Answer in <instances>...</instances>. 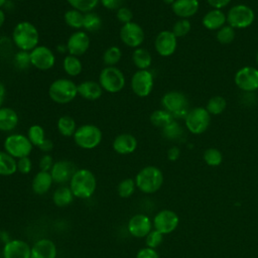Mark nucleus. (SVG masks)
Listing matches in <instances>:
<instances>
[{"label": "nucleus", "mask_w": 258, "mask_h": 258, "mask_svg": "<svg viewBox=\"0 0 258 258\" xmlns=\"http://www.w3.org/2000/svg\"><path fill=\"white\" fill-rule=\"evenodd\" d=\"M98 82L103 91L110 94H116L124 89L126 85V78L119 68L105 67L99 74Z\"/></svg>", "instance_id": "423d86ee"}, {"label": "nucleus", "mask_w": 258, "mask_h": 258, "mask_svg": "<svg viewBox=\"0 0 258 258\" xmlns=\"http://www.w3.org/2000/svg\"><path fill=\"white\" fill-rule=\"evenodd\" d=\"M152 228V221L145 214H136L132 216L127 224L129 234L135 238H145L151 232Z\"/></svg>", "instance_id": "f3484780"}, {"label": "nucleus", "mask_w": 258, "mask_h": 258, "mask_svg": "<svg viewBox=\"0 0 258 258\" xmlns=\"http://www.w3.org/2000/svg\"><path fill=\"white\" fill-rule=\"evenodd\" d=\"M199 6L198 0H175L171 4V9L176 16L187 19L198 12Z\"/></svg>", "instance_id": "a878e982"}, {"label": "nucleus", "mask_w": 258, "mask_h": 258, "mask_svg": "<svg viewBox=\"0 0 258 258\" xmlns=\"http://www.w3.org/2000/svg\"><path fill=\"white\" fill-rule=\"evenodd\" d=\"M13 63L20 71L27 70L29 67H31L29 51L17 50L13 55Z\"/></svg>", "instance_id": "a19ab883"}, {"label": "nucleus", "mask_w": 258, "mask_h": 258, "mask_svg": "<svg viewBox=\"0 0 258 258\" xmlns=\"http://www.w3.org/2000/svg\"><path fill=\"white\" fill-rule=\"evenodd\" d=\"M62 69L67 76L77 77L83 72V63L79 56L67 54L62 59Z\"/></svg>", "instance_id": "c756f323"}, {"label": "nucleus", "mask_w": 258, "mask_h": 258, "mask_svg": "<svg viewBox=\"0 0 258 258\" xmlns=\"http://www.w3.org/2000/svg\"><path fill=\"white\" fill-rule=\"evenodd\" d=\"M180 155V150L176 146H172L167 150V159L170 161H175Z\"/></svg>", "instance_id": "864d4df0"}, {"label": "nucleus", "mask_w": 258, "mask_h": 258, "mask_svg": "<svg viewBox=\"0 0 258 258\" xmlns=\"http://www.w3.org/2000/svg\"><path fill=\"white\" fill-rule=\"evenodd\" d=\"M53 163L54 161L52 156L49 153H44L39 159L38 166H39V169L42 171H50Z\"/></svg>", "instance_id": "8fccbe9b"}, {"label": "nucleus", "mask_w": 258, "mask_h": 258, "mask_svg": "<svg viewBox=\"0 0 258 258\" xmlns=\"http://www.w3.org/2000/svg\"><path fill=\"white\" fill-rule=\"evenodd\" d=\"M63 20L69 27L75 30H81L83 29L84 13L74 8L68 9L63 14Z\"/></svg>", "instance_id": "473e14b6"}, {"label": "nucleus", "mask_w": 258, "mask_h": 258, "mask_svg": "<svg viewBox=\"0 0 258 258\" xmlns=\"http://www.w3.org/2000/svg\"><path fill=\"white\" fill-rule=\"evenodd\" d=\"M204 160L210 166H218L223 161V155L217 148H208L204 152Z\"/></svg>", "instance_id": "79ce46f5"}, {"label": "nucleus", "mask_w": 258, "mask_h": 258, "mask_svg": "<svg viewBox=\"0 0 258 258\" xmlns=\"http://www.w3.org/2000/svg\"><path fill=\"white\" fill-rule=\"evenodd\" d=\"M208 3L214 8V9H222L224 7H226L231 0H207Z\"/></svg>", "instance_id": "6e6d98bb"}, {"label": "nucleus", "mask_w": 258, "mask_h": 258, "mask_svg": "<svg viewBox=\"0 0 258 258\" xmlns=\"http://www.w3.org/2000/svg\"><path fill=\"white\" fill-rule=\"evenodd\" d=\"M131 59L138 70H148L152 63V56L150 52L141 46L133 50Z\"/></svg>", "instance_id": "c85d7f7f"}, {"label": "nucleus", "mask_w": 258, "mask_h": 258, "mask_svg": "<svg viewBox=\"0 0 258 258\" xmlns=\"http://www.w3.org/2000/svg\"><path fill=\"white\" fill-rule=\"evenodd\" d=\"M38 148L43 153H49L52 150V148H53V142L50 139L45 138L43 140V142L38 146Z\"/></svg>", "instance_id": "5fc2aeb1"}, {"label": "nucleus", "mask_w": 258, "mask_h": 258, "mask_svg": "<svg viewBox=\"0 0 258 258\" xmlns=\"http://www.w3.org/2000/svg\"><path fill=\"white\" fill-rule=\"evenodd\" d=\"M31 246L20 239H10L2 248L3 258H30Z\"/></svg>", "instance_id": "6ab92c4d"}, {"label": "nucleus", "mask_w": 258, "mask_h": 258, "mask_svg": "<svg viewBox=\"0 0 258 258\" xmlns=\"http://www.w3.org/2000/svg\"><path fill=\"white\" fill-rule=\"evenodd\" d=\"M235 84L245 92L258 89V70L254 67H243L235 75Z\"/></svg>", "instance_id": "dca6fc26"}, {"label": "nucleus", "mask_w": 258, "mask_h": 258, "mask_svg": "<svg viewBox=\"0 0 258 258\" xmlns=\"http://www.w3.org/2000/svg\"><path fill=\"white\" fill-rule=\"evenodd\" d=\"M235 28H233L232 26L228 25H224L223 27H221L218 32H217V40L222 43V44H229L231 43L234 38H235Z\"/></svg>", "instance_id": "c03bdc74"}, {"label": "nucleus", "mask_w": 258, "mask_h": 258, "mask_svg": "<svg viewBox=\"0 0 258 258\" xmlns=\"http://www.w3.org/2000/svg\"><path fill=\"white\" fill-rule=\"evenodd\" d=\"M163 234H161L159 231L152 229L151 232L145 237V244L146 247L156 249L158 246L161 245L163 241Z\"/></svg>", "instance_id": "49530a36"}, {"label": "nucleus", "mask_w": 258, "mask_h": 258, "mask_svg": "<svg viewBox=\"0 0 258 258\" xmlns=\"http://www.w3.org/2000/svg\"><path fill=\"white\" fill-rule=\"evenodd\" d=\"M17 159L4 150H0V175L10 176L17 171Z\"/></svg>", "instance_id": "2f4dec72"}, {"label": "nucleus", "mask_w": 258, "mask_h": 258, "mask_svg": "<svg viewBox=\"0 0 258 258\" xmlns=\"http://www.w3.org/2000/svg\"><path fill=\"white\" fill-rule=\"evenodd\" d=\"M5 98H6V88H5V85L2 82H0V108L3 107Z\"/></svg>", "instance_id": "4d7b16f0"}, {"label": "nucleus", "mask_w": 258, "mask_h": 258, "mask_svg": "<svg viewBox=\"0 0 258 258\" xmlns=\"http://www.w3.org/2000/svg\"><path fill=\"white\" fill-rule=\"evenodd\" d=\"M75 144L86 150H91L98 147L103 139L102 130L94 124H83L78 126L74 136Z\"/></svg>", "instance_id": "39448f33"}, {"label": "nucleus", "mask_w": 258, "mask_h": 258, "mask_svg": "<svg viewBox=\"0 0 258 258\" xmlns=\"http://www.w3.org/2000/svg\"><path fill=\"white\" fill-rule=\"evenodd\" d=\"M177 46V37L171 30L160 31L154 40V48L161 56H169L174 53Z\"/></svg>", "instance_id": "a211bd4d"}, {"label": "nucleus", "mask_w": 258, "mask_h": 258, "mask_svg": "<svg viewBox=\"0 0 258 258\" xmlns=\"http://www.w3.org/2000/svg\"><path fill=\"white\" fill-rule=\"evenodd\" d=\"M4 151L15 159L29 156L32 152L33 145L29 141L26 134L11 133L7 135L3 142Z\"/></svg>", "instance_id": "0eeeda50"}, {"label": "nucleus", "mask_w": 258, "mask_h": 258, "mask_svg": "<svg viewBox=\"0 0 258 258\" xmlns=\"http://www.w3.org/2000/svg\"><path fill=\"white\" fill-rule=\"evenodd\" d=\"M137 145L138 142L136 137L130 133H120L112 142L113 150L120 155H128L133 153L136 150Z\"/></svg>", "instance_id": "412c9836"}, {"label": "nucleus", "mask_w": 258, "mask_h": 258, "mask_svg": "<svg viewBox=\"0 0 258 258\" xmlns=\"http://www.w3.org/2000/svg\"><path fill=\"white\" fill-rule=\"evenodd\" d=\"M116 18L122 24H126V23H129V22L133 21L132 20L133 19V13H132L130 8H128L126 6H122L118 10H116Z\"/></svg>", "instance_id": "de8ad7c7"}, {"label": "nucleus", "mask_w": 258, "mask_h": 258, "mask_svg": "<svg viewBox=\"0 0 258 258\" xmlns=\"http://www.w3.org/2000/svg\"><path fill=\"white\" fill-rule=\"evenodd\" d=\"M31 67L38 71H49L55 64L56 57L54 52L43 44H38L31 51H29Z\"/></svg>", "instance_id": "f8f14e48"}, {"label": "nucleus", "mask_w": 258, "mask_h": 258, "mask_svg": "<svg viewBox=\"0 0 258 258\" xmlns=\"http://www.w3.org/2000/svg\"><path fill=\"white\" fill-rule=\"evenodd\" d=\"M47 94L53 103L66 105L78 96V85L69 78H58L51 82Z\"/></svg>", "instance_id": "20e7f679"}, {"label": "nucleus", "mask_w": 258, "mask_h": 258, "mask_svg": "<svg viewBox=\"0 0 258 258\" xmlns=\"http://www.w3.org/2000/svg\"><path fill=\"white\" fill-rule=\"evenodd\" d=\"M11 40L18 50L31 51L39 44L38 29L27 20L19 21L12 29Z\"/></svg>", "instance_id": "f257e3e1"}, {"label": "nucleus", "mask_w": 258, "mask_h": 258, "mask_svg": "<svg viewBox=\"0 0 258 258\" xmlns=\"http://www.w3.org/2000/svg\"><path fill=\"white\" fill-rule=\"evenodd\" d=\"M75 196L73 195L70 186L60 185L54 189L52 194V202L58 208L68 207L73 203Z\"/></svg>", "instance_id": "cd10ccee"}, {"label": "nucleus", "mask_w": 258, "mask_h": 258, "mask_svg": "<svg viewBox=\"0 0 258 258\" xmlns=\"http://www.w3.org/2000/svg\"><path fill=\"white\" fill-rule=\"evenodd\" d=\"M210 115L211 114L207 111V109L202 107H197L188 111L187 115L184 118L187 130L194 134L204 133L210 125Z\"/></svg>", "instance_id": "9d476101"}, {"label": "nucleus", "mask_w": 258, "mask_h": 258, "mask_svg": "<svg viewBox=\"0 0 258 258\" xmlns=\"http://www.w3.org/2000/svg\"><path fill=\"white\" fill-rule=\"evenodd\" d=\"M254 18V11L245 4L233 6L227 14V21L233 28H246L253 23Z\"/></svg>", "instance_id": "9b49d317"}, {"label": "nucleus", "mask_w": 258, "mask_h": 258, "mask_svg": "<svg viewBox=\"0 0 258 258\" xmlns=\"http://www.w3.org/2000/svg\"><path fill=\"white\" fill-rule=\"evenodd\" d=\"M122 58V50L117 45H111L103 53V62L106 67H116Z\"/></svg>", "instance_id": "c9c22d12"}, {"label": "nucleus", "mask_w": 258, "mask_h": 258, "mask_svg": "<svg viewBox=\"0 0 258 258\" xmlns=\"http://www.w3.org/2000/svg\"><path fill=\"white\" fill-rule=\"evenodd\" d=\"M102 18L98 13L94 11L84 13L83 30L87 32H95L102 27Z\"/></svg>", "instance_id": "72a5a7b5"}, {"label": "nucleus", "mask_w": 258, "mask_h": 258, "mask_svg": "<svg viewBox=\"0 0 258 258\" xmlns=\"http://www.w3.org/2000/svg\"><path fill=\"white\" fill-rule=\"evenodd\" d=\"M69 186L77 199L87 200L91 198L97 188V178L88 168H79L73 174Z\"/></svg>", "instance_id": "f03ea898"}, {"label": "nucleus", "mask_w": 258, "mask_h": 258, "mask_svg": "<svg viewBox=\"0 0 258 258\" xmlns=\"http://www.w3.org/2000/svg\"><path fill=\"white\" fill-rule=\"evenodd\" d=\"M119 36L121 41L128 47L137 48L140 47L145 39V33L143 28L137 22L131 21L126 24H122Z\"/></svg>", "instance_id": "ddd939ff"}, {"label": "nucleus", "mask_w": 258, "mask_h": 258, "mask_svg": "<svg viewBox=\"0 0 258 258\" xmlns=\"http://www.w3.org/2000/svg\"><path fill=\"white\" fill-rule=\"evenodd\" d=\"M162 135L169 140H176L182 135V129L178 125V123L173 120L165 127L162 128Z\"/></svg>", "instance_id": "37998d69"}, {"label": "nucleus", "mask_w": 258, "mask_h": 258, "mask_svg": "<svg viewBox=\"0 0 258 258\" xmlns=\"http://www.w3.org/2000/svg\"><path fill=\"white\" fill-rule=\"evenodd\" d=\"M125 0H100V4L108 10H118L120 7L124 6Z\"/></svg>", "instance_id": "3c124183"}, {"label": "nucleus", "mask_w": 258, "mask_h": 258, "mask_svg": "<svg viewBox=\"0 0 258 258\" xmlns=\"http://www.w3.org/2000/svg\"><path fill=\"white\" fill-rule=\"evenodd\" d=\"M179 223L177 214L171 210L163 209L159 211L153 218V228L159 231L161 234L166 235L173 232Z\"/></svg>", "instance_id": "4468645a"}, {"label": "nucleus", "mask_w": 258, "mask_h": 258, "mask_svg": "<svg viewBox=\"0 0 258 258\" xmlns=\"http://www.w3.org/2000/svg\"><path fill=\"white\" fill-rule=\"evenodd\" d=\"M77 168L75 167V164L69 160H57L54 161L49 173L52 177L53 182L57 184H64L67 182H70L73 174Z\"/></svg>", "instance_id": "aec40b11"}, {"label": "nucleus", "mask_w": 258, "mask_h": 258, "mask_svg": "<svg viewBox=\"0 0 258 258\" xmlns=\"http://www.w3.org/2000/svg\"><path fill=\"white\" fill-rule=\"evenodd\" d=\"M190 28H191V24H190L189 20L180 18L173 24L171 31L178 38V37H182V36L186 35L189 32Z\"/></svg>", "instance_id": "a18cd8bd"}, {"label": "nucleus", "mask_w": 258, "mask_h": 258, "mask_svg": "<svg viewBox=\"0 0 258 258\" xmlns=\"http://www.w3.org/2000/svg\"><path fill=\"white\" fill-rule=\"evenodd\" d=\"M5 20H6L5 11L3 10V8H0V28H2V26L4 25Z\"/></svg>", "instance_id": "13d9d810"}, {"label": "nucleus", "mask_w": 258, "mask_h": 258, "mask_svg": "<svg viewBox=\"0 0 258 258\" xmlns=\"http://www.w3.org/2000/svg\"><path fill=\"white\" fill-rule=\"evenodd\" d=\"M56 50L60 53H64V52H68V49H67V45L66 44H58L56 46Z\"/></svg>", "instance_id": "bf43d9fd"}, {"label": "nucleus", "mask_w": 258, "mask_h": 258, "mask_svg": "<svg viewBox=\"0 0 258 258\" xmlns=\"http://www.w3.org/2000/svg\"><path fill=\"white\" fill-rule=\"evenodd\" d=\"M91 44V39L87 31L75 30L67 40V49L69 54H73L76 56H81L85 54Z\"/></svg>", "instance_id": "2eb2a0df"}, {"label": "nucleus", "mask_w": 258, "mask_h": 258, "mask_svg": "<svg viewBox=\"0 0 258 258\" xmlns=\"http://www.w3.org/2000/svg\"><path fill=\"white\" fill-rule=\"evenodd\" d=\"M103 89L99 82L83 81L78 84V95L87 101H96L103 95Z\"/></svg>", "instance_id": "5701e85b"}, {"label": "nucleus", "mask_w": 258, "mask_h": 258, "mask_svg": "<svg viewBox=\"0 0 258 258\" xmlns=\"http://www.w3.org/2000/svg\"><path fill=\"white\" fill-rule=\"evenodd\" d=\"M71 8L77 9L83 13L91 12L100 4V0H67Z\"/></svg>", "instance_id": "4c0bfd02"}, {"label": "nucleus", "mask_w": 258, "mask_h": 258, "mask_svg": "<svg viewBox=\"0 0 258 258\" xmlns=\"http://www.w3.org/2000/svg\"><path fill=\"white\" fill-rule=\"evenodd\" d=\"M226 21H227V16L220 9H213L207 12L203 18L204 26L210 30L220 29L225 25Z\"/></svg>", "instance_id": "bb28decb"}, {"label": "nucleus", "mask_w": 258, "mask_h": 258, "mask_svg": "<svg viewBox=\"0 0 258 258\" xmlns=\"http://www.w3.org/2000/svg\"><path fill=\"white\" fill-rule=\"evenodd\" d=\"M19 123L18 113L11 107L0 108V132H12Z\"/></svg>", "instance_id": "393cba45"}, {"label": "nucleus", "mask_w": 258, "mask_h": 258, "mask_svg": "<svg viewBox=\"0 0 258 258\" xmlns=\"http://www.w3.org/2000/svg\"><path fill=\"white\" fill-rule=\"evenodd\" d=\"M136 258H159V254L153 248L144 247L137 252Z\"/></svg>", "instance_id": "603ef678"}, {"label": "nucleus", "mask_w": 258, "mask_h": 258, "mask_svg": "<svg viewBox=\"0 0 258 258\" xmlns=\"http://www.w3.org/2000/svg\"><path fill=\"white\" fill-rule=\"evenodd\" d=\"M7 1L8 0H0V8L4 7L6 5V3H7Z\"/></svg>", "instance_id": "052dcab7"}, {"label": "nucleus", "mask_w": 258, "mask_h": 258, "mask_svg": "<svg viewBox=\"0 0 258 258\" xmlns=\"http://www.w3.org/2000/svg\"><path fill=\"white\" fill-rule=\"evenodd\" d=\"M136 188L146 195L156 192L163 183L162 171L154 165H147L141 168L134 177Z\"/></svg>", "instance_id": "7ed1b4c3"}, {"label": "nucleus", "mask_w": 258, "mask_h": 258, "mask_svg": "<svg viewBox=\"0 0 258 258\" xmlns=\"http://www.w3.org/2000/svg\"><path fill=\"white\" fill-rule=\"evenodd\" d=\"M26 136L28 137L31 144L33 146H36V147H38L43 142V140L46 138L44 128L41 125H38V124L31 125L27 129Z\"/></svg>", "instance_id": "e433bc0d"}, {"label": "nucleus", "mask_w": 258, "mask_h": 258, "mask_svg": "<svg viewBox=\"0 0 258 258\" xmlns=\"http://www.w3.org/2000/svg\"><path fill=\"white\" fill-rule=\"evenodd\" d=\"M77 128L78 126H77L76 120L69 115L60 116L57 119L56 129L58 133L63 137H73Z\"/></svg>", "instance_id": "7c9ffc66"}, {"label": "nucleus", "mask_w": 258, "mask_h": 258, "mask_svg": "<svg viewBox=\"0 0 258 258\" xmlns=\"http://www.w3.org/2000/svg\"><path fill=\"white\" fill-rule=\"evenodd\" d=\"M53 183L49 171L39 170L36 172L31 181L32 191L37 196H43L49 191Z\"/></svg>", "instance_id": "b1692460"}, {"label": "nucleus", "mask_w": 258, "mask_h": 258, "mask_svg": "<svg viewBox=\"0 0 258 258\" xmlns=\"http://www.w3.org/2000/svg\"><path fill=\"white\" fill-rule=\"evenodd\" d=\"M162 1H163L165 4H170V5H171L175 0H162Z\"/></svg>", "instance_id": "680f3d73"}, {"label": "nucleus", "mask_w": 258, "mask_h": 258, "mask_svg": "<svg viewBox=\"0 0 258 258\" xmlns=\"http://www.w3.org/2000/svg\"><path fill=\"white\" fill-rule=\"evenodd\" d=\"M161 105L164 110L169 112L173 119L185 118L188 113V101L185 95L178 91L165 93L161 98Z\"/></svg>", "instance_id": "6e6552de"}, {"label": "nucleus", "mask_w": 258, "mask_h": 258, "mask_svg": "<svg viewBox=\"0 0 258 258\" xmlns=\"http://www.w3.org/2000/svg\"><path fill=\"white\" fill-rule=\"evenodd\" d=\"M136 188V184H135V180L134 178L131 177H127L122 179L118 185H117V192L119 195V197L123 198V199H127L130 198Z\"/></svg>", "instance_id": "58836bf2"}, {"label": "nucleus", "mask_w": 258, "mask_h": 258, "mask_svg": "<svg viewBox=\"0 0 258 258\" xmlns=\"http://www.w3.org/2000/svg\"><path fill=\"white\" fill-rule=\"evenodd\" d=\"M56 246L48 238L38 239L31 246L30 258H56Z\"/></svg>", "instance_id": "4be33fe9"}, {"label": "nucleus", "mask_w": 258, "mask_h": 258, "mask_svg": "<svg viewBox=\"0 0 258 258\" xmlns=\"http://www.w3.org/2000/svg\"><path fill=\"white\" fill-rule=\"evenodd\" d=\"M226 106L227 102L225 98L221 96H215L208 101L206 109L212 115H219L226 109Z\"/></svg>", "instance_id": "ea45409f"}, {"label": "nucleus", "mask_w": 258, "mask_h": 258, "mask_svg": "<svg viewBox=\"0 0 258 258\" xmlns=\"http://www.w3.org/2000/svg\"><path fill=\"white\" fill-rule=\"evenodd\" d=\"M149 120L153 126L162 129L163 127H165L167 124H169L174 119L169 112H167L164 109H159V110H155L151 113Z\"/></svg>", "instance_id": "f704fd0d"}, {"label": "nucleus", "mask_w": 258, "mask_h": 258, "mask_svg": "<svg viewBox=\"0 0 258 258\" xmlns=\"http://www.w3.org/2000/svg\"><path fill=\"white\" fill-rule=\"evenodd\" d=\"M17 171L21 174H28L32 170V161L29 156L17 159Z\"/></svg>", "instance_id": "09e8293b"}, {"label": "nucleus", "mask_w": 258, "mask_h": 258, "mask_svg": "<svg viewBox=\"0 0 258 258\" xmlns=\"http://www.w3.org/2000/svg\"><path fill=\"white\" fill-rule=\"evenodd\" d=\"M256 60H257V64H258V52H257V56H256Z\"/></svg>", "instance_id": "e2e57ef3"}, {"label": "nucleus", "mask_w": 258, "mask_h": 258, "mask_svg": "<svg viewBox=\"0 0 258 258\" xmlns=\"http://www.w3.org/2000/svg\"><path fill=\"white\" fill-rule=\"evenodd\" d=\"M154 85L153 75L149 70H137L131 77L130 88L139 98L150 95Z\"/></svg>", "instance_id": "1a4fd4ad"}, {"label": "nucleus", "mask_w": 258, "mask_h": 258, "mask_svg": "<svg viewBox=\"0 0 258 258\" xmlns=\"http://www.w3.org/2000/svg\"><path fill=\"white\" fill-rule=\"evenodd\" d=\"M15 1H20V2H23V1H27V0H15Z\"/></svg>", "instance_id": "0e129e2a"}]
</instances>
